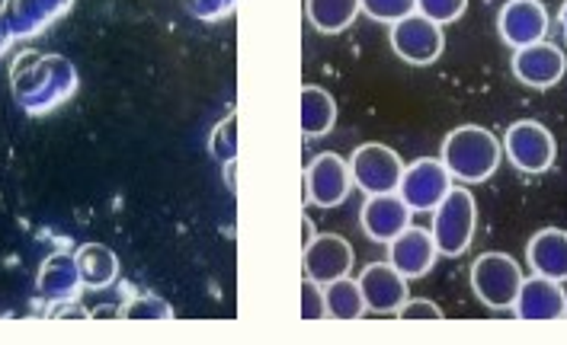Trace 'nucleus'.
Masks as SVG:
<instances>
[{
	"label": "nucleus",
	"instance_id": "1",
	"mask_svg": "<svg viewBox=\"0 0 567 345\" xmlns=\"http://www.w3.org/2000/svg\"><path fill=\"white\" fill-rule=\"evenodd\" d=\"M13 100L27 113H49L74 96L78 90V71L64 55H42V52H23L10 67Z\"/></svg>",
	"mask_w": 567,
	"mask_h": 345
},
{
	"label": "nucleus",
	"instance_id": "2",
	"mask_svg": "<svg viewBox=\"0 0 567 345\" xmlns=\"http://www.w3.org/2000/svg\"><path fill=\"white\" fill-rule=\"evenodd\" d=\"M504 157V144L494 138L491 128L481 125H458L452 128L443 142V164L452 172V179L462 182H484L491 179Z\"/></svg>",
	"mask_w": 567,
	"mask_h": 345
},
{
	"label": "nucleus",
	"instance_id": "3",
	"mask_svg": "<svg viewBox=\"0 0 567 345\" xmlns=\"http://www.w3.org/2000/svg\"><path fill=\"white\" fill-rule=\"evenodd\" d=\"M475 224H478V205L475 196L465 186H452L446 192V199L433 208V240L440 257H462L472 240H475Z\"/></svg>",
	"mask_w": 567,
	"mask_h": 345
},
{
	"label": "nucleus",
	"instance_id": "4",
	"mask_svg": "<svg viewBox=\"0 0 567 345\" xmlns=\"http://www.w3.org/2000/svg\"><path fill=\"white\" fill-rule=\"evenodd\" d=\"M523 285V269L509 253H484L472 265V288L491 311H513V301Z\"/></svg>",
	"mask_w": 567,
	"mask_h": 345
},
{
	"label": "nucleus",
	"instance_id": "5",
	"mask_svg": "<svg viewBox=\"0 0 567 345\" xmlns=\"http://www.w3.org/2000/svg\"><path fill=\"white\" fill-rule=\"evenodd\" d=\"M504 154L519 172L538 176V172L551 170L555 164V135L536 118L513 122L504 138Z\"/></svg>",
	"mask_w": 567,
	"mask_h": 345
},
{
	"label": "nucleus",
	"instance_id": "6",
	"mask_svg": "<svg viewBox=\"0 0 567 345\" xmlns=\"http://www.w3.org/2000/svg\"><path fill=\"white\" fill-rule=\"evenodd\" d=\"M391 49L394 55L408 64H417V67H426L433 64L436 58L443 55L446 49V35H443V27L426 20L423 13H411L398 23H391Z\"/></svg>",
	"mask_w": 567,
	"mask_h": 345
},
{
	"label": "nucleus",
	"instance_id": "7",
	"mask_svg": "<svg viewBox=\"0 0 567 345\" xmlns=\"http://www.w3.org/2000/svg\"><path fill=\"white\" fill-rule=\"evenodd\" d=\"M350 172H353V186H359L365 196H382V192H398L404 164L391 147L372 142L353 150Z\"/></svg>",
	"mask_w": 567,
	"mask_h": 345
},
{
	"label": "nucleus",
	"instance_id": "8",
	"mask_svg": "<svg viewBox=\"0 0 567 345\" xmlns=\"http://www.w3.org/2000/svg\"><path fill=\"white\" fill-rule=\"evenodd\" d=\"M353 192V172L350 164L340 154H318L308 167H305V196L318 208H337L350 199Z\"/></svg>",
	"mask_w": 567,
	"mask_h": 345
},
{
	"label": "nucleus",
	"instance_id": "9",
	"mask_svg": "<svg viewBox=\"0 0 567 345\" xmlns=\"http://www.w3.org/2000/svg\"><path fill=\"white\" fill-rule=\"evenodd\" d=\"M449 189H452V172L446 170V164L436 157H420L411 167H404L398 196L411 205V211H433L446 199Z\"/></svg>",
	"mask_w": 567,
	"mask_h": 345
},
{
	"label": "nucleus",
	"instance_id": "10",
	"mask_svg": "<svg viewBox=\"0 0 567 345\" xmlns=\"http://www.w3.org/2000/svg\"><path fill=\"white\" fill-rule=\"evenodd\" d=\"M301 265H305V279H311V282H318V285L324 288L328 282H337V279L350 275V269H353V247L340 233H315L305 243Z\"/></svg>",
	"mask_w": 567,
	"mask_h": 345
},
{
	"label": "nucleus",
	"instance_id": "11",
	"mask_svg": "<svg viewBox=\"0 0 567 345\" xmlns=\"http://www.w3.org/2000/svg\"><path fill=\"white\" fill-rule=\"evenodd\" d=\"M513 314L526 323H551V320H565L567 316V291L561 282L533 275L523 279L519 294L513 301Z\"/></svg>",
	"mask_w": 567,
	"mask_h": 345
},
{
	"label": "nucleus",
	"instance_id": "12",
	"mask_svg": "<svg viewBox=\"0 0 567 345\" xmlns=\"http://www.w3.org/2000/svg\"><path fill=\"white\" fill-rule=\"evenodd\" d=\"M565 52H561L558 45L545 42V39L513 52V74H516V81L533 86V90H548V86H555L565 77Z\"/></svg>",
	"mask_w": 567,
	"mask_h": 345
},
{
	"label": "nucleus",
	"instance_id": "13",
	"mask_svg": "<svg viewBox=\"0 0 567 345\" xmlns=\"http://www.w3.org/2000/svg\"><path fill=\"white\" fill-rule=\"evenodd\" d=\"M359 288L365 297V307L372 314H394L404 307V301L411 297L408 291V279L391 265V262H372L362 269L359 275Z\"/></svg>",
	"mask_w": 567,
	"mask_h": 345
},
{
	"label": "nucleus",
	"instance_id": "14",
	"mask_svg": "<svg viewBox=\"0 0 567 345\" xmlns=\"http://www.w3.org/2000/svg\"><path fill=\"white\" fill-rule=\"evenodd\" d=\"M497 29L509 49H526L548 35V10L542 0H507L497 17Z\"/></svg>",
	"mask_w": 567,
	"mask_h": 345
},
{
	"label": "nucleus",
	"instance_id": "15",
	"mask_svg": "<svg viewBox=\"0 0 567 345\" xmlns=\"http://www.w3.org/2000/svg\"><path fill=\"white\" fill-rule=\"evenodd\" d=\"M362 230L375 243H391L404 228H411V205L401 199L398 192H382L369 196L362 201Z\"/></svg>",
	"mask_w": 567,
	"mask_h": 345
},
{
	"label": "nucleus",
	"instance_id": "16",
	"mask_svg": "<svg viewBox=\"0 0 567 345\" xmlns=\"http://www.w3.org/2000/svg\"><path fill=\"white\" fill-rule=\"evenodd\" d=\"M440 257L433 233L423 228H404L389 243V262L411 282V279H423L433 262Z\"/></svg>",
	"mask_w": 567,
	"mask_h": 345
},
{
	"label": "nucleus",
	"instance_id": "17",
	"mask_svg": "<svg viewBox=\"0 0 567 345\" xmlns=\"http://www.w3.org/2000/svg\"><path fill=\"white\" fill-rule=\"evenodd\" d=\"M526 259H529L536 275L555 279V282H567V230H538L536 237L529 240V247H526Z\"/></svg>",
	"mask_w": 567,
	"mask_h": 345
},
{
	"label": "nucleus",
	"instance_id": "18",
	"mask_svg": "<svg viewBox=\"0 0 567 345\" xmlns=\"http://www.w3.org/2000/svg\"><path fill=\"white\" fill-rule=\"evenodd\" d=\"M35 282H39V294L49 297V301H68V297H74V294L84 288L78 257H71V253H55V257H49L42 262Z\"/></svg>",
	"mask_w": 567,
	"mask_h": 345
},
{
	"label": "nucleus",
	"instance_id": "19",
	"mask_svg": "<svg viewBox=\"0 0 567 345\" xmlns=\"http://www.w3.org/2000/svg\"><path fill=\"white\" fill-rule=\"evenodd\" d=\"M333 125H337V100L324 86H301V135L324 138Z\"/></svg>",
	"mask_w": 567,
	"mask_h": 345
},
{
	"label": "nucleus",
	"instance_id": "20",
	"mask_svg": "<svg viewBox=\"0 0 567 345\" xmlns=\"http://www.w3.org/2000/svg\"><path fill=\"white\" fill-rule=\"evenodd\" d=\"M305 17L318 32L337 35L353 27L359 17V0H305Z\"/></svg>",
	"mask_w": 567,
	"mask_h": 345
},
{
	"label": "nucleus",
	"instance_id": "21",
	"mask_svg": "<svg viewBox=\"0 0 567 345\" xmlns=\"http://www.w3.org/2000/svg\"><path fill=\"white\" fill-rule=\"evenodd\" d=\"M78 265H81V279H84V288H106L116 282L120 275V259L110 247L103 243H87L81 247L78 253Z\"/></svg>",
	"mask_w": 567,
	"mask_h": 345
},
{
	"label": "nucleus",
	"instance_id": "22",
	"mask_svg": "<svg viewBox=\"0 0 567 345\" xmlns=\"http://www.w3.org/2000/svg\"><path fill=\"white\" fill-rule=\"evenodd\" d=\"M324 304H328V316L343 320V323L362 320V314L369 311L365 297H362V288H359V279H350V275L324 285Z\"/></svg>",
	"mask_w": 567,
	"mask_h": 345
},
{
	"label": "nucleus",
	"instance_id": "23",
	"mask_svg": "<svg viewBox=\"0 0 567 345\" xmlns=\"http://www.w3.org/2000/svg\"><path fill=\"white\" fill-rule=\"evenodd\" d=\"M0 13L7 17L13 39H30V35L42 32V29L52 23V20L45 17V10H42L39 0H3Z\"/></svg>",
	"mask_w": 567,
	"mask_h": 345
},
{
	"label": "nucleus",
	"instance_id": "24",
	"mask_svg": "<svg viewBox=\"0 0 567 345\" xmlns=\"http://www.w3.org/2000/svg\"><path fill=\"white\" fill-rule=\"evenodd\" d=\"M209 150L215 160L221 164H231L238 160V113H228L212 132L209 138Z\"/></svg>",
	"mask_w": 567,
	"mask_h": 345
},
{
	"label": "nucleus",
	"instance_id": "25",
	"mask_svg": "<svg viewBox=\"0 0 567 345\" xmlns=\"http://www.w3.org/2000/svg\"><path fill=\"white\" fill-rule=\"evenodd\" d=\"M359 10L375 23H398L417 10V0H359Z\"/></svg>",
	"mask_w": 567,
	"mask_h": 345
},
{
	"label": "nucleus",
	"instance_id": "26",
	"mask_svg": "<svg viewBox=\"0 0 567 345\" xmlns=\"http://www.w3.org/2000/svg\"><path fill=\"white\" fill-rule=\"evenodd\" d=\"M125 320H174V311L164 297L157 294H142V297H132L122 311Z\"/></svg>",
	"mask_w": 567,
	"mask_h": 345
},
{
	"label": "nucleus",
	"instance_id": "27",
	"mask_svg": "<svg viewBox=\"0 0 567 345\" xmlns=\"http://www.w3.org/2000/svg\"><path fill=\"white\" fill-rule=\"evenodd\" d=\"M465 10H468V0H417V13H423L426 20H433L440 27L455 23Z\"/></svg>",
	"mask_w": 567,
	"mask_h": 345
},
{
	"label": "nucleus",
	"instance_id": "28",
	"mask_svg": "<svg viewBox=\"0 0 567 345\" xmlns=\"http://www.w3.org/2000/svg\"><path fill=\"white\" fill-rule=\"evenodd\" d=\"M183 7L196 17V20H206V23H215V20H225L238 0H183Z\"/></svg>",
	"mask_w": 567,
	"mask_h": 345
},
{
	"label": "nucleus",
	"instance_id": "29",
	"mask_svg": "<svg viewBox=\"0 0 567 345\" xmlns=\"http://www.w3.org/2000/svg\"><path fill=\"white\" fill-rule=\"evenodd\" d=\"M301 316H305V320H321V316H328L324 291H321L318 282H311V279L301 282Z\"/></svg>",
	"mask_w": 567,
	"mask_h": 345
},
{
	"label": "nucleus",
	"instance_id": "30",
	"mask_svg": "<svg viewBox=\"0 0 567 345\" xmlns=\"http://www.w3.org/2000/svg\"><path fill=\"white\" fill-rule=\"evenodd\" d=\"M401 320H443V311L433 304V301H426V297H408L404 301V307L398 311Z\"/></svg>",
	"mask_w": 567,
	"mask_h": 345
},
{
	"label": "nucleus",
	"instance_id": "31",
	"mask_svg": "<svg viewBox=\"0 0 567 345\" xmlns=\"http://www.w3.org/2000/svg\"><path fill=\"white\" fill-rule=\"evenodd\" d=\"M39 3H42V10H45L49 20H59L61 13H68V7H71L74 0H39Z\"/></svg>",
	"mask_w": 567,
	"mask_h": 345
},
{
	"label": "nucleus",
	"instance_id": "32",
	"mask_svg": "<svg viewBox=\"0 0 567 345\" xmlns=\"http://www.w3.org/2000/svg\"><path fill=\"white\" fill-rule=\"evenodd\" d=\"M10 42H13V32H10V23H7V17L0 13V55L10 49Z\"/></svg>",
	"mask_w": 567,
	"mask_h": 345
},
{
	"label": "nucleus",
	"instance_id": "33",
	"mask_svg": "<svg viewBox=\"0 0 567 345\" xmlns=\"http://www.w3.org/2000/svg\"><path fill=\"white\" fill-rule=\"evenodd\" d=\"M225 186H228L231 192H238V160L225 164Z\"/></svg>",
	"mask_w": 567,
	"mask_h": 345
},
{
	"label": "nucleus",
	"instance_id": "34",
	"mask_svg": "<svg viewBox=\"0 0 567 345\" xmlns=\"http://www.w3.org/2000/svg\"><path fill=\"white\" fill-rule=\"evenodd\" d=\"M558 17H561V29H565V35H567V0L561 3V13H558Z\"/></svg>",
	"mask_w": 567,
	"mask_h": 345
}]
</instances>
